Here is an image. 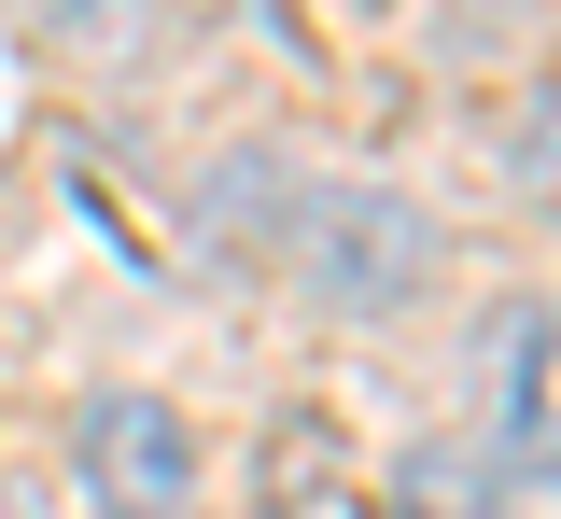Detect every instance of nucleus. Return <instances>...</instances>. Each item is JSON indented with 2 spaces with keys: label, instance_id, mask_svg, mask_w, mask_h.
Wrapping results in <instances>:
<instances>
[{
  "label": "nucleus",
  "instance_id": "f257e3e1",
  "mask_svg": "<svg viewBox=\"0 0 561 519\" xmlns=\"http://www.w3.org/2000/svg\"><path fill=\"white\" fill-rule=\"evenodd\" d=\"M210 224L280 267L309 309L337 323H393V309L435 296V211L393 197V183H351V169H280V154H225L210 169Z\"/></svg>",
  "mask_w": 561,
  "mask_h": 519
},
{
  "label": "nucleus",
  "instance_id": "f03ea898",
  "mask_svg": "<svg viewBox=\"0 0 561 519\" xmlns=\"http://www.w3.org/2000/svg\"><path fill=\"white\" fill-rule=\"evenodd\" d=\"M70 463H84V492L99 519H197V436H183V407L169 393H84L70 407Z\"/></svg>",
  "mask_w": 561,
  "mask_h": 519
},
{
  "label": "nucleus",
  "instance_id": "7ed1b4c3",
  "mask_svg": "<svg viewBox=\"0 0 561 519\" xmlns=\"http://www.w3.org/2000/svg\"><path fill=\"white\" fill-rule=\"evenodd\" d=\"M491 436H505V463H561V309L491 323Z\"/></svg>",
  "mask_w": 561,
  "mask_h": 519
},
{
  "label": "nucleus",
  "instance_id": "20e7f679",
  "mask_svg": "<svg viewBox=\"0 0 561 519\" xmlns=\"http://www.w3.org/2000/svg\"><path fill=\"white\" fill-rule=\"evenodd\" d=\"M43 28H57L70 57H99V71L154 57V0H43Z\"/></svg>",
  "mask_w": 561,
  "mask_h": 519
},
{
  "label": "nucleus",
  "instance_id": "39448f33",
  "mask_svg": "<svg viewBox=\"0 0 561 519\" xmlns=\"http://www.w3.org/2000/svg\"><path fill=\"white\" fill-rule=\"evenodd\" d=\"M505 183H519L534 211H561V71L519 99V127H505Z\"/></svg>",
  "mask_w": 561,
  "mask_h": 519
}]
</instances>
